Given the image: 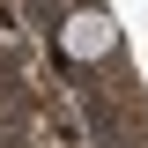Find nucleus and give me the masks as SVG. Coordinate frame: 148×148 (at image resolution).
I'll list each match as a JSON object with an SVG mask.
<instances>
[{
	"label": "nucleus",
	"mask_w": 148,
	"mask_h": 148,
	"mask_svg": "<svg viewBox=\"0 0 148 148\" xmlns=\"http://www.w3.org/2000/svg\"><path fill=\"white\" fill-rule=\"evenodd\" d=\"M59 52L82 59V67H89V59H111V52H119V22H111L104 8H82V15L59 22Z\"/></svg>",
	"instance_id": "f257e3e1"
}]
</instances>
